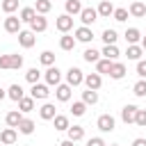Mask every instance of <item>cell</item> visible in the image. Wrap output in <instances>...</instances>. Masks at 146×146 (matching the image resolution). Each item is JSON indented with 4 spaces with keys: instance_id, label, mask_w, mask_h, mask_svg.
Wrapping results in <instances>:
<instances>
[{
    "instance_id": "6da1fadb",
    "label": "cell",
    "mask_w": 146,
    "mask_h": 146,
    "mask_svg": "<svg viewBox=\"0 0 146 146\" xmlns=\"http://www.w3.org/2000/svg\"><path fill=\"white\" fill-rule=\"evenodd\" d=\"M82 82H84V73H82L78 66H71V68L66 71V84L78 87V84H82Z\"/></svg>"
},
{
    "instance_id": "7a4b0ae2",
    "label": "cell",
    "mask_w": 146,
    "mask_h": 146,
    "mask_svg": "<svg viewBox=\"0 0 146 146\" xmlns=\"http://www.w3.org/2000/svg\"><path fill=\"white\" fill-rule=\"evenodd\" d=\"M43 75H46V84H50V87H57V84L62 82V71H59L55 64H52V66H48Z\"/></svg>"
},
{
    "instance_id": "3957f363",
    "label": "cell",
    "mask_w": 146,
    "mask_h": 146,
    "mask_svg": "<svg viewBox=\"0 0 146 146\" xmlns=\"http://www.w3.org/2000/svg\"><path fill=\"white\" fill-rule=\"evenodd\" d=\"M96 125H98V130H100V132H112V130H114V125H116V121H114V116H112V114H100V116H98V121H96Z\"/></svg>"
},
{
    "instance_id": "277c9868",
    "label": "cell",
    "mask_w": 146,
    "mask_h": 146,
    "mask_svg": "<svg viewBox=\"0 0 146 146\" xmlns=\"http://www.w3.org/2000/svg\"><path fill=\"white\" fill-rule=\"evenodd\" d=\"M80 21H82V25H94L96 21H98V9H94V7H84L82 11H80Z\"/></svg>"
},
{
    "instance_id": "5b68a950",
    "label": "cell",
    "mask_w": 146,
    "mask_h": 146,
    "mask_svg": "<svg viewBox=\"0 0 146 146\" xmlns=\"http://www.w3.org/2000/svg\"><path fill=\"white\" fill-rule=\"evenodd\" d=\"M30 96H32L34 100H46V98L50 96V89H48V84H41V82H36V84H32V89H30Z\"/></svg>"
},
{
    "instance_id": "8992f818",
    "label": "cell",
    "mask_w": 146,
    "mask_h": 146,
    "mask_svg": "<svg viewBox=\"0 0 146 146\" xmlns=\"http://www.w3.org/2000/svg\"><path fill=\"white\" fill-rule=\"evenodd\" d=\"M55 27H57L62 34H66L68 30H73V16H68V14H62V16H57V21H55Z\"/></svg>"
},
{
    "instance_id": "52a82bcc",
    "label": "cell",
    "mask_w": 146,
    "mask_h": 146,
    "mask_svg": "<svg viewBox=\"0 0 146 146\" xmlns=\"http://www.w3.org/2000/svg\"><path fill=\"white\" fill-rule=\"evenodd\" d=\"M21 18L18 16H14V14H9L7 18H5V32H9V34H18L21 32Z\"/></svg>"
},
{
    "instance_id": "ba28073f",
    "label": "cell",
    "mask_w": 146,
    "mask_h": 146,
    "mask_svg": "<svg viewBox=\"0 0 146 146\" xmlns=\"http://www.w3.org/2000/svg\"><path fill=\"white\" fill-rule=\"evenodd\" d=\"M30 30H32L34 34L46 32V30H48V21H46V16H43V14H36V16L32 18V23H30Z\"/></svg>"
},
{
    "instance_id": "9c48e42d",
    "label": "cell",
    "mask_w": 146,
    "mask_h": 146,
    "mask_svg": "<svg viewBox=\"0 0 146 146\" xmlns=\"http://www.w3.org/2000/svg\"><path fill=\"white\" fill-rule=\"evenodd\" d=\"M34 41H36V36H34L32 30H21V32H18V43H21L23 48H32Z\"/></svg>"
},
{
    "instance_id": "30bf717a",
    "label": "cell",
    "mask_w": 146,
    "mask_h": 146,
    "mask_svg": "<svg viewBox=\"0 0 146 146\" xmlns=\"http://www.w3.org/2000/svg\"><path fill=\"white\" fill-rule=\"evenodd\" d=\"M71 89H73L71 84H62V82H59V84L55 87V96H57V100H62V103H68V100H71V94H73Z\"/></svg>"
},
{
    "instance_id": "8fae6325",
    "label": "cell",
    "mask_w": 146,
    "mask_h": 146,
    "mask_svg": "<svg viewBox=\"0 0 146 146\" xmlns=\"http://www.w3.org/2000/svg\"><path fill=\"white\" fill-rule=\"evenodd\" d=\"M39 116H41L43 121H52V119L57 116V110H55V105H52V103H43V105L39 107Z\"/></svg>"
},
{
    "instance_id": "7c38bea8",
    "label": "cell",
    "mask_w": 146,
    "mask_h": 146,
    "mask_svg": "<svg viewBox=\"0 0 146 146\" xmlns=\"http://www.w3.org/2000/svg\"><path fill=\"white\" fill-rule=\"evenodd\" d=\"M137 110H139L137 105H125V107L121 110V121H123V123H128V125H130V123H135Z\"/></svg>"
},
{
    "instance_id": "4fadbf2b",
    "label": "cell",
    "mask_w": 146,
    "mask_h": 146,
    "mask_svg": "<svg viewBox=\"0 0 146 146\" xmlns=\"http://www.w3.org/2000/svg\"><path fill=\"white\" fill-rule=\"evenodd\" d=\"M16 139H18V135H16V128H5L2 132H0V141L5 144V146H11V144H16Z\"/></svg>"
},
{
    "instance_id": "5bb4252c",
    "label": "cell",
    "mask_w": 146,
    "mask_h": 146,
    "mask_svg": "<svg viewBox=\"0 0 146 146\" xmlns=\"http://www.w3.org/2000/svg\"><path fill=\"white\" fill-rule=\"evenodd\" d=\"M75 39H78V41H82V43H89V41L94 39V32H91V27H87V25H80V27H75Z\"/></svg>"
},
{
    "instance_id": "9a60e30c",
    "label": "cell",
    "mask_w": 146,
    "mask_h": 146,
    "mask_svg": "<svg viewBox=\"0 0 146 146\" xmlns=\"http://www.w3.org/2000/svg\"><path fill=\"white\" fill-rule=\"evenodd\" d=\"M84 84H87V89H100V84H103V78H100V73H87L84 75Z\"/></svg>"
},
{
    "instance_id": "2e32d148",
    "label": "cell",
    "mask_w": 146,
    "mask_h": 146,
    "mask_svg": "<svg viewBox=\"0 0 146 146\" xmlns=\"http://www.w3.org/2000/svg\"><path fill=\"white\" fill-rule=\"evenodd\" d=\"M21 121H23V112H21V110H11V112H7V116H5V123H7L9 128H18Z\"/></svg>"
},
{
    "instance_id": "e0dca14e",
    "label": "cell",
    "mask_w": 146,
    "mask_h": 146,
    "mask_svg": "<svg viewBox=\"0 0 146 146\" xmlns=\"http://www.w3.org/2000/svg\"><path fill=\"white\" fill-rule=\"evenodd\" d=\"M130 16H135V18H141V16H146V5L141 2V0H132V5H130Z\"/></svg>"
},
{
    "instance_id": "ac0fdd59",
    "label": "cell",
    "mask_w": 146,
    "mask_h": 146,
    "mask_svg": "<svg viewBox=\"0 0 146 146\" xmlns=\"http://www.w3.org/2000/svg\"><path fill=\"white\" fill-rule=\"evenodd\" d=\"M100 55H103V57H107V59H112V62H116V57H119L121 52H119L116 43H105V46H103V50H100Z\"/></svg>"
},
{
    "instance_id": "d6986e66",
    "label": "cell",
    "mask_w": 146,
    "mask_h": 146,
    "mask_svg": "<svg viewBox=\"0 0 146 146\" xmlns=\"http://www.w3.org/2000/svg\"><path fill=\"white\" fill-rule=\"evenodd\" d=\"M123 75H125V64H123V62H112L110 78H112V80H121Z\"/></svg>"
},
{
    "instance_id": "ffe728a7",
    "label": "cell",
    "mask_w": 146,
    "mask_h": 146,
    "mask_svg": "<svg viewBox=\"0 0 146 146\" xmlns=\"http://www.w3.org/2000/svg\"><path fill=\"white\" fill-rule=\"evenodd\" d=\"M75 41H78V39H75V36H71V34L66 32V34H62V36H59V48L68 52V50H73V48H75Z\"/></svg>"
},
{
    "instance_id": "44dd1931",
    "label": "cell",
    "mask_w": 146,
    "mask_h": 146,
    "mask_svg": "<svg viewBox=\"0 0 146 146\" xmlns=\"http://www.w3.org/2000/svg\"><path fill=\"white\" fill-rule=\"evenodd\" d=\"M141 52H144V48H141V46H137V43H128V48H125L128 59H135V62H139V59H141Z\"/></svg>"
},
{
    "instance_id": "7402d4cb",
    "label": "cell",
    "mask_w": 146,
    "mask_h": 146,
    "mask_svg": "<svg viewBox=\"0 0 146 146\" xmlns=\"http://www.w3.org/2000/svg\"><path fill=\"white\" fill-rule=\"evenodd\" d=\"M64 7H66V14H68V16H80V11L84 9L80 0H66Z\"/></svg>"
},
{
    "instance_id": "603a6c76",
    "label": "cell",
    "mask_w": 146,
    "mask_h": 146,
    "mask_svg": "<svg viewBox=\"0 0 146 146\" xmlns=\"http://www.w3.org/2000/svg\"><path fill=\"white\" fill-rule=\"evenodd\" d=\"M112 14H114V5H112L110 0H100V5H98V16L110 18Z\"/></svg>"
},
{
    "instance_id": "cb8c5ba5",
    "label": "cell",
    "mask_w": 146,
    "mask_h": 146,
    "mask_svg": "<svg viewBox=\"0 0 146 146\" xmlns=\"http://www.w3.org/2000/svg\"><path fill=\"white\" fill-rule=\"evenodd\" d=\"M18 110H21L23 114L32 112V110H34V98H32V96H23V98L18 100Z\"/></svg>"
},
{
    "instance_id": "d4e9b609",
    "label": "cell",
    "mask_w": 146,
    "mask_h": 146,
    "mask_svg": "<svg viewBox=\"0 0 146 146\" xmlns=\"http://www.w3.org/2000/svg\"><path fill=\"white\" fill-rule=\"evenodd\" d=\"M66 132H68V139H71V141H80V139H84V128H82V125H71Z\"/></svg>"
},
{
    "instance_id": "484cf974",
    "label": "cell",
    "mask_w": 146,
    "mask_h": 146,
    "mask_svg": "<svg viewBox=\"0 0 146 146\" xmlns=\"http://www.w3.org/2000/svg\"><path fill=\"white\" fill-rule=\"evenodd\" d=\"M23 96H25V94H23V87H21V84H11V87L7 89V98H11V100H16V103H18Z\"/></svg>"
},
{
    "instance_id": "4316f807",
    "label": "cell",
    "mask_w": 146,
    "mask_h": 146,
    "mask_svg": "<svg viewBox=\"0 0 146 146\" xmlns=\"http://www.w3.org/2000/svg\"><path fill=\"white\" fill-rule=\"evenodd\" d=\"M18 132H21V135H32V132H34V121L23 116V121L18 123Z\"/></svg>"
},
{
    "instance_id": "83f0119b",
    "label": "cell",
    "mask_w": 146,
    "mask_h": 146,
    "mask_svg": "<svg viewBox=\"0 0 146 146\" xmlns=\"http://www.w3.org/2000/svg\"><path fill=\"white\" fill-rule=\"evenodd\" d=\"M34 16H36V9H34V7H23L21 14H18V18H21L23 23H32Z\"/></svg>"
},
{
    "instance_id": "f1b7e54d",
    "label": "cell",
    "mask_w": 146,
    "mask_h": 146,
    "mask_svg": "<svg viewBox=\"0 0 146 146\" xmlns=\"http://www.w3.org/2000/svg\"><path fill=\"white\" fill-rule=\"evenodd\" d=\"M123 36H125V41H128V43H137V41H141V32H139L137 27H128Z\"/></svg>"
},
{
    "instance_id": "f546056e",
    "label": "cell",
    "mask_w": 146,
    "mask_h": 146,
    "mask_svg": "<svg viewBox=\"0 0 146 146\" xmlns=\"http://www.w3.org/2000/svg\"><path fill=\"white\" fill-rule=\"evenodd\" d=\"M110 68H112V59H107V57H103V59H98L96 62V73H107L110 75Z\"/></svg>"
},
{
    "instance_id": "4dcf8cb0",
    "label": "cell",
    "mask_w": 146,
    "mask_h": 146,
    "mask_svg": "<svg viewBox=\"0 0 146 146\" xmlns=\"http://www.w3.org/2000/svg\"><path fill=\"white\" fill-rule=\"evenodd\" d=\"M34 9H36V14H48L50 9H52V0H36L34 2Z\"/></svg>"
},
{
    "instance_id": "1f68e13d",
    "label": "cell",
    "mask_w": 146,
    "mask_h": 146,
    "mask_svg": "<svg viewBox=\"0 0 146 146\" xmlns=\"http://www.w3.org/2000/svg\"><path fill=\"white\" fill-rule=\"evenodd\" d=\"M82 100H84L87 105H96V103H98V91H96V89H87V91H82Z\"/></svg>"
},
{
    "instance_id": "d6a6232c",
    "label": "cell",
    "mask_w": 146,
    "mask_h": 146,
    "mask_svg": "<svg viewBox=\"0 0 146 146\" xmlns=\"http://www.w3.org/2000/svg\"><path fill=\"white\" fill-rule=\"evenodd\" d=\"M84 112H87V103L84 100H75L71 105V114L73 116H84Z\"/></svg>"
},
{
    "instance_id": "836d02e7",
    "label": "cell",
    "mask_w": 146,
    "mask_h": 146,
    "mask_svg": "<svg viewBox=\"0 0 146 146\" xmlns=\"http://www.w3.org/2000/svg\"><path fill=\"white\" fill-rule=\"evenodd\" d=\"M52 123H55V130H68L71 128L68 125V116H64V114H57L52 119Z\"/></svg>"
},
{
    "instance_id": "e575fe53",
    "label": "cell",
    "mask_w": 146,
    "mask_h": 146,
    "mask_svg": "<svg viewBox=\"0 0 146 146\" xmlns=\"http://www.w3.org/2000/svg\"><path fill=\"white\" fill-rule=\"evenodd\" d=\"M82 57H84V62H89V64H96V62L100 59V52H98V50H94V48H87V50L82 52Z\"/></svg>"
},
{
    "instance_id": "d590c367",
    "label": "cell",
    "mask_w": 146,
    "mask_h": 146,
    "mask_svg": "<svg viewBox=\"0 0 146 146\" xmlns=\"http://www.w3.org/2000/svg\"><path fill=\"white\" fill-rule=\"evenodd\" d=\"M39 62H41L43 66H52V64H55V52H52V50H43V52L39 55Z\"/></svg>"
},
{
    "instance_id": "8d00e7d4",
    "label": "cell",
    "mask_w": 146,
    "mask_h": 146,
    "mask_svg": "<svg viewBox=\"0 0 146 146\" xmlns=\"http://www.w3.org/2000/svg\"><path fill=\"white\" fill-rule=\"evenodd\" d=\"M132 94H135V96H139V98H144V96H146V78H141V80H137V82H135Z\"/></svg>"
},
{
    "instance_id": "74e56055",
    "label": "cell",
    "mask_w": 146,
    "mask_h": 146,
    "mask_svg": "<svg viewBox=\"0 0 146 146\" xmlns=\"http://www.w3.org/2000/svg\"><path fill=\"white\" fill-rule=\"evenodd\" d=\"M100 39L105 41V43H116V30H112V27H107V30H103V34H100Z\"/></svg>"
},
{
    "instance_id": "f35d334b",
    "label": "cell",
    "mask_w": 146,
    "mask_h": 146,
    "mask_svg": "<svg viewBox=\"0 0 146 146\" xmlns=\"http://www.w3.org/2000/svg\"><path fill=\"white\" fill-rule=\"evenodd\" d=\"M0 7H2V11H5V14H14V11L18 9V0H2V2H0Z\"/></svg>"
},
{
    "instance_id": "ab89813d",
    "label": "cell",
    "mask_w": 146,
    "mask_h": 146,
    "mask_svg": "<svg viewBox=\"0 0 146 146\" xmlns=\"http://www.w3.org/2000/svg\"><path fill=\"white\" fill-rule=\"evenodd\" d=\"M39 78H41V71H39L36 66H34V68H30V71L25 73V80H27L30 84H36V82H39Z\"/></svg>"
},
{
    "instance_id": "60d3db41",
    "label": "cell",
    "mask_w": 146,
    "mask_h": 146,
    "mask_svg": "<svg viewBox=\"0 0 146 146\" xmlns=\"http://www.w3.org/2000/svg\"><path fill=\"white\" fill-rule=\"evenodd\" d=\"M128 14H130L128 9H123V7H119V9H114V14H112V16H114V21H119V23H123V21H128Z\"/></svg>"
},
{
    "instance_id": "b9f144b4",
    "label": "cell",
    "mask_w": 146,
    "mask_h": 146,
    "mask_svg": "<svg viewBox=\"0 0 146 146\" xmlns=\"http://www.w3.org/2000/svg\"><path fill=\"white\" fill-rule=\"evenodd\" d=\"M23 66V55H9V68H21Z\"/></svg>"
},
{
    "instance_id": "7bdbcfd3",
    "label": "cell",
    "mask_w": 146,
    "mask_h": 146,
    "mask_svg": "<svg viewBox=\"0 0 146 146\" xmlns=\"http://www.w3.org/2000/svg\"><path fill=\"white\" fill-rule=\"evenodd\" d=\"M135 123L139 128H146V110H137V116H135Z\"/></svg>"
},
{
    "instance_id": "ee69618b",
    "label": "cell",
    "mask_w": 146,
    "mask_h": 146,
    "mask_svg": "<svg viewBox=\"0 0 146 146\" xmlns=\"http://www.w3.org/2000/svg\"><path fill=\"white\" fill-rule=\"evenodd\" d=\"M137 75L139 78H146V59H139L137 62Z\"/></svg>"
},
{
    "instance_id": "f6af8a7d",
    "label": "cell",
    "mask_w": 146,
    "mask_h": 146,
    "mask_svg": "<svg viewBox=\"0 0 146 146\" xmlns=\"http://www.w3.org/2000/svg\"><path fill=\"white\" fill-rule=\"evenodd\" d=\"M87 146H107V144H105L100 137H91V139L87 141Z\"/></svg>"
},
{
    "instance_id": "bcb514c9",
    "label": "cell",
    "mask_w": 146,
    "mask_h": 146,
    "mask_svg": "<svg viewBox=\"0 0 146 146\" xmlns=\"http://www.w3.org/2000/svg\"><path fill=\"white\" fill-rule=\"evenodd\" d=\"M0 68H9V55H0Z\"/></svg>"
},
{
    "instance_id": "7dc6e473",
    "label": "cell",
    "mask_w": 146,
    "mask_h": 146,
    "mask_svg": "<svg viewBox=\"0 0 146 146\" xmlns=\"http://www.w3.org/2000/svg\"><path fill=\"white\" fill-rule=\"evenodd\" d=\"M132 146H146V139H144V137H137V139L132 141Z\"/></svg>"
},
{
    "instance_id": "c3c4849f",
    "label": "cell",
    "mask_w": 146,
    "mask_h": 146,
    "mask_svg": "<svg viewBox=\"0 0 146 146\" xmlns=\"http://www.w3.org/2000/svg\"><path fill=\"white\" fill-rule=\"evenodd\" d=\"M59 146H75V141H71V139H68V137H66V139H64V141H59Z\"/></svg>"
},
{
    "instance_id": "681fc988",
    "label": "cell",
    "mask_w": 146,
    "mask_h": 146,
    "mask_svg": "<svg viewBox=\"0 0 146 146\" xmlns=\"http://www.w3.org/2000/svg\"><path fill=\"white\" fill-rule=\"evenodd\" d=\"M2 98H7V91H5L2 87H0V100H2Z\"/></svg>"
},
{
    "instance_id": "f907efd6",
    "label": "cell",
    "mask_w": 146,
    "mask_h": 146,
    "mask_svg": "<svg viewBox=\"0 0 146 146\" xmlns=\"http://www.w3.org/2000/svg\"><path fill=\"white\" fill-rule=\"evenodd\" d=\"M141 48L146 50V36H141Z\"/></svg>"
},
{
    "instance_id": "816d5d0a",
    "label": "cell",
    "mask_w": 146,
    "mask_h": 146,
    "mask_svg": "<svg viewBox=\"0 0 146 146\" xmlns=\"http://www.w3.org/2000/svg\"><path fill=\"white\" fill-rule=\"evenodd\" d=\"M110 146H119V144H110Z\"/></svg>"
},
{
    "instance_id": "f5cc1de1",
    "label": "cell",
    "mask_w": 146,
    "mask_h": 146,
    "mask_svg": "<svg viewBox=\"0 0 146 146\" xmlns=\"http://www.w3.org/2000/svg\"><path fill=\"white\" fill-rule=\"evenodd\" d=\"M0 146H5V144H2V141H0Z\"/></svg>"
}]
</instances>
